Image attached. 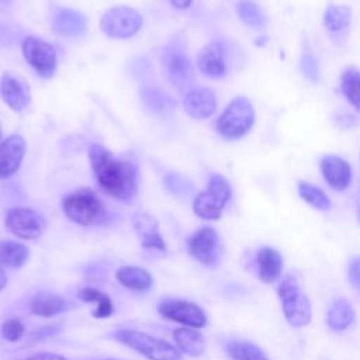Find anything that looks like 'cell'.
Returning a JSON list of instances; mask_svg holds the SVG:
<instances>
[{"label":"cell","instance_id":"obj_27","mask_svg":"<svg viewBox=\"0 0 360 360\" xmlns=\"http://www.w3.org/2000/svg\"><path fill=\"white\" fill-rule=\"evenodd\" d=\"M28 256L30 250L25 245L14 240L0 242V266L20 267L27 262Z\"/></svg>","mask_w":360,"mask_h":360},{"label":"cell","instance_id":"obj_6","mask_svg":"<svg viewBox=\"0 0 360 360\" xmlns=\"http://www.w3.org/2000/svg\"><path fill=\"white\" fill-rule=\"evenodd\" d=\"M231 195L232 187L229 181L221 174H214L208 181L207 190L201 191L194 198L193 211L202 219L215 221L221 217Z\"/></svg>","mask_w":360,"mask_h":360},{"label":"cell","instance_id":"obj_5","mask_svg":"<svg viewBox=\"0 0 360 360\" xmlns=\"http://www.w3.org/2000/svg\"><path fill=\"white\" fill-rule=\"evenodd\" d=\"M115 339L129 349L141 353L149 360H181V352L163 339L153 338L148 333L122 329L115 333Z\"/></svg>","mask_w":360,"mask_h":360},{"label":"cell","instance_id":"obj_22","mask_svg":"<svg viewBox=\"0 0 360 360\" xmlns=\"http://www.w3.org/2000/svg\"><path fill=\"white\" fill-rule=\"evenodd\" d=\"M69 308H70V304L65 298L55 294H48V292L37 294L31 301V312L44 318L62 314Z\"/></svg>","mask_w":360,"mask_h":360},{"label":"cell","instance_id":"obj_31","mask_svg":"<svg viewBox=\"0 0 360 360\" xmlns=\"http://www.w3.org/2000/svg\"><path fill=\"white\" fill-rule=\"evenodd\" d=\"M236 11H238V15L239 18L249 27H253V28H259V27H263L264 22H266V15L262 11V8L255 4L253 1H249V0H243V1H239L238 7H236Z\"/></svg>","mask_w":360,"mask_h":360},{"label":"cell","instance_id":"obj_18","mask_svg":"<svg viewBox=\"0 0 360 360\" xmlns=\"http://www.w3.org/2000/svg\"><path fill=\"white\" fill-rule=\"evenodd\" d=\"M132 225L141 239V245L145 249H155L160 252L166 250V243L159 233V224L156 218L146 212L136 214L132 218Z\"/></svg>","mask_w":360,"mask_h":360},{"label":"cell","instance_id":"obj_25","mask_svg":"<svg viewBox=\"0 0 360 360\" xmlns=\"http://www.w3.org/2000/svg\"><path fill=\"white\" fill-rule=\"evenodd\" d=\"M352 11L345 4H330L323 13V25L329 32L339 34L350 25Z\"/></svg>","mask_w":360,"mask_h":360},{"label":"cell","instance_id":"obj_4","mask_svg":"<svg viewBox=\"0 0 360 360\" xmlns=\"http://www.w3.org/2000/svg\"><path fill=\"white\" fill-rule=\"evenodd\" d=\"M255 122L252 103L243 97H235L225 107L217 120V131L225 139H239L245 136Z\"/></svg>","mask_w":360,"mask_h":360},{"label":"cell","instance_id":"obj_30","mask_svg":"<svg viewBox=\"0 0 360 360\" xmlns=\"http://www.w3.org/2000/svg\"><path fill=\"white\" fill-rule=\"evenodd\" d=\"M298 194L304 201H307L311 207H314L319 211H328L330 208V200L325 194V191L311 183L300 181L298 183Z\"/></svg>","mask_w":360,"mask_h":360},{"label":"cell","instance_id":"obj_19","mask_svg":"<svg viewBox=\"0 0 360 360\" xmlns=\"http://www.w3.org/2000/svg\"><path fill=\"white\" fill-rule=\"evenodd\" d=\"M51 25L55 32L68 37L80 35L86 28V18L76 10L58 7L52 11Z\"/></svg>","mask_w":360,"mask_h":360},{"label":"cell","instance_id":"obj_7","mask_svg":"<svg viewBox=\"0 0 360 360\" xmlns=\"http://www.w3.org/2000/svg\"><path fill=\"white\" fill-rule=\"evenodd\" d=\"M141 25L142 15L135 8L128 6L111 7L103 14L100 20L101 31L107 37L117 39H125L135 35Z\"/></svg>","mask_w":360,"mask_h":360},{"label":"cell","instance_id":"obj_37","mask_svg":"<svg viewBox=\"0 0 360 360\" xmlns=\"http://www.w3.org/2000/svg\"><path fill=\"white\" fill-rule=\"evenodd\" d=\"M7 284V276L4 273V270L0 267V290H3Z\"/></svg>","mask_w":360,"mask_h":360},{"label":"cell","instance_id":"obj_24","mask_svg":"<svg viewBox=\"0 0 360 360\" xmlns=\"http://www.w3.org/2000/svg\"><path fill=\"white\" fill-rule=\"evenodd\" d=\"M356 318L352 304L343 298L335 300L326 314V323L332 330L340 332L347 329Z\"/></svg>","mask_w":360,"mask_h":360},{"label":"cell","instance_id":"obj_2","mask_svg":"<svg viewBox=\"0 0 360 360\" xmlns=\"http://www.w3.org/2000/svg\"><path fill=\"white\" fill-rule=\"evenodd\" d=\"M62 208L72 222L83 226L103 225L108 218L105 207L90 188H82L68 194L63 198Z\"/></svg>","mask_w":360,"mask_h":360},{"label":"cell","instance_id":"obj_20","mask_svg":"<svg viewBox=\"0 0 360 360\" xmlns=\"http://www.w3.org/2000/svg\"><path fill=\"white\" fill-rule=\"evenodd\" d=\"M257 276L264 284H273L281 276L283 257L274 248L264 246L256 253Z\"/></svg>","mask_w":360,"mask_h":360},{"label":"cell","instance_id":"obj_23","mask_svg":"<svg viewBox=\"0 0 360 360\" xmlns=\"http://www.w3.org/2000/svg\"><path fill=\"white\" fill-rule=\"evenodd\" d=\"M115 278L125 288L135 290V291L148 290L153 283L152 276L145 269L136 267V266H122V267H120L115 271Z\"/></svg>","mask_w":360,"mask_h":360},{"label":"cell","instance_id":"obj_39","mask_svg":"<svg viewBox=\"0 0 360 360\" xmlns=\"http://www.w3.org/2000/svg\"><path fill=\"white\" fill-rule=\"evenodd\" d=\"M0 1H1V3H7L8 0H0Z\"/></svg>","mask_w":360,"mask_h":360},{"label":"cell","instance_id":"obj_28","mask_svg":"<svg viewBox=\"0 0 360 360\" xmlns=\"http://www.w3.org/2000/svg\"><path fill=\"white\" fill-rule=\"evenodd\" d=\"M226 353L232 360H269L259 346L245 340L228 342Z\"/></svg>","mask_w":360,"mask_h":360},{"label":"cell","instance_id":"obj_14","mask_svg":"<svg viewBox=\"0 0 360 360\" xmlns=\"http://www.w3.org/2000/svg\"><path fill=\"white\" fill-rule=\"evenodd\" d=\"M197 66L200 72L211 79H221L226 75L225 48L219 41L207 44L197 56Z\"/></svg>","mask_w":360,"mask_h":360},{"label":"cell","instance_id":"obj_33","mask_svg":"<svg viewBox=\"0 0 360 360\" xmlns=\"http://www.w3.org/2000/svg\"><path fill=\"white\" fill-rule=\"evenodd\" d=\"M25 328L20 319L11 318L1 325V336L8 342H17L24 336Z\"/></svg>","mask_w":360,"mask_h":360},{"label":"cell","instance_id":"obj_1","mask_svg":"<svg viewBox=\"0 0 360 360\" xmlns=\"http://www.w3.org/2000/svg\"><path fill=\"white\" fill-rule=\"evenodd\" d=\"M89 158L94 177L104 193L120 201H131L136 195L138 177L132 162L115 158L101 145H91Z\"/></svg>","mask_w":360,"mask_h":360},{"label":"cell","instance_id":"obj_32","mask_svg":"<svg viewBox=\"0 0 360 360\" xmlns=\"http://www.w3.org/2000/svg\"><path fill=\"white\" fill-rule=\"evenodd\" d=\"M301 72L311 82H318L319 80L318 62H316V58L312 55L311 51H305L301 56Z\"/></svg>","mask_w":360,"mask_h":360},{"label":"cell","instance_id":"obj_36","mask_svg":"<svg viewBox=\"0 0 360 360\" xmlns=\"http://www.w3.org/2000/svg\"><path fill=\"white\" fill-rule=\"evenodd\" d=\"M191 1H193V0H170V4H172L174 8L184 10V8H188V7H190Z\"/></svg>","mask_w":360,"mask_h":360},{"label":"cell","instance_id":"obj_34","mask_svg":"<svg viewBox=\"0 0 360 360\" xmlns=\"http://www.w3.org/2000/svg\"><path fill=\"white\" fill-rule=\"evenodd\" d=\"M347 277L353 288L360 292V256L353 257L347 267Z\"/></svg>","mask_w":360,"mask_h":360},{"label":"cell","instance_id":"obj_12","mask_svg":"<svg viewBox=\"0 0 360 360\" xmlns=\"http://www.w3.org/2000/svg\"><path fill=\"white\" fill-rule=\"evenodd\" d=\"M163 66L169 82L179 90L190 86L194 80V70L190 59L177 48L165 51Z\"/></svg>","mask_w":360,"mask_h":360},{"label":"cell","instance_id":"obj_9","mask_svg":"<svg viewBox=\"0 0 360 360\" xmlns=\"http://www.w3.org/2000/svg\"><path fill=\"white\" fill-rule=\"evenodd\" d=\"M22 55L27 63L44 79L53 76L56 70V51L42 38L27 37L22 41Z\"/></svg>","mask_w":360,"mask_h":360},{"label":"cell","instance_id":"obj_10","mask_svg":"<svg viewBox=\"0 0 360 360\" xmlns=\"http://www.w3.org/2000/svg\"><path fill=\"white\" fill-rule=\"evenodd\" d=\"M188 253L201 264L214 266L221 259V240L218 232L211 226H204L195 231L187 239Z\"/></svg>","mask_w":360,"mask_h":360},{"label":"cell","instance_id":"obj_8","mask_svg":"<svg viewBox=\"0 0 360 360\" xmlns=\"http://www.w3.org/2000/svg\"><path fill=\"white\" fill-rule=\"evenodd\" d=\"M4 224L11 233L27 240L38 239L46 228L45 218L30 207H14L8 210Z\"/></svg>","mask_w":360,"mask_h":360},{"label":"cell","instance_id":"obj_35","mask_svg":"<svg viewBox=\"0 0 360 360\" xmlns=\"http://www.w3.org/2000/svg\"><path fill=\"white\" fill-rule=\"evenodd\" d=\"M27 360H68V359L63 357L62 354L49 353V352H42V353H37V354L28 357Z\"/></svg>","mask_w":360,"mask_h":360},{"label":"cell","instance_id":"obj_3","mask_svg":"<svg viewBox=\"0 0 360 360\" xmlns=\"http://www.w3.org/2000/svg\"><path fill=\"white\" fill-rule=\"evenodd\" d=\"M283 314L291 326L301 328L311 322V302L291 274L283 277L277 287Z\"/></svg>","mask_w":360,"mask_h":360},{"label":"cell","instance_id":"obj_11","mask_svg":"<svg viewBox=\"0 0 360 360\" xmlns=\"http://www.w3.org/2000/svg\"><path fill=\"white\" fill-rule=\"evenodd\" d=\"M159 314L173 322L190 326L194 329L207 325L205 312L194 302L183 300H167L159 305Z\"/></svg>","mask_w":360,"mask_h":360},{"label":"cell","instance_id":"obj_29","mask_svg":"<svg viewBox=\"0 0 360 360\" xmlns=\"http://www.w3.org/2000/svg\"><path fill=\"white\" fill-rule=\"evenodd\" d=\"M340 89L346 100L360 111V70L347 69L342 73Z\"/></svg>","mask_w":360,"mask_h":360},{"label":"cell","instance_id":"obj_38","mask_svg":"<svg viewBox=\"0 0 360 360\" xmlns=\"http://www.w3.org/2000/svg\"><path fill=\"white\" fill-rule=\"evenodd\" d=\"M357 219L360 224V188H359V197H357Z\"/></svg>","mask_w":360,"mask_h":360},{"label":"cell","instance_id":"obj_21","mask_svg":"<svg viewBox=\"0 0 360 360\" xmlns=\"http://www.w3.org/2000/svg\"><path fill=\"white\" fill-rule=\"evenodd\" d=\"M177 349L191 357H198L205 352V339L194 328H177L173 330Z\"/></svg>","mask_w":360,"mask_h":360},{"label":"cell","instance_id":"obj_15","mask_svg":"<svg viewBox=\"0 0 360 360\" xmlns=\"http://www.w3.org/2000/svg\"><path fill=\"white\" fill-rule=\"evenodd\" d=\"M319 167L325 181L333 190L343 191L349 187L352 181V167L345 159L336 155H326L321 159Z\"/></svg>","mask_w":360,"mask_h":360},{"label":"cell","instance_id":"obj_17","mask_svg":"<svg viewBox=\"0 0 360 360\" xmlns=\"http://www.w3.org/2000/svg\"><path fill=\"white\" fill-rule=\"evenodd\" d=\"M183 108L190 117L195 120H205L212 115L217 108L215 93L208 87L193 89L184 96Z\"/></svg>","mask_w":360,"mask_h":360},{"label":"cell","instance_id":"obj_40","mask_svg":"<svg viewBox=\"0 0 360 360\" xmlns=\"http://www.w3.org/2000/svg\"><path fill=\"white\" fill-rule=\"evenodd\" d=\"M0 139H1V128H0Z\"/></svg>","mask_w":360,"mask_h":360},{"label":"cell","instance_id":"obj_16","mask_svg":"<svg viewBox=\"0 0 360 360\" xmlns=\"http://www.w3.org/2000/svg\"><path fill=\"white\" fill-rule=\"evenodd\" d=\"M0 96L13 111H21L30 103V89L27 83L11 72L4 73L0 80Z\"/></svg>","mask_w":360,"mask_h":360},{"label":"cell","instance_id":"obj_26","mask_svg":"<svg viewBox=\"0 0 360 360\" xmlns=\"http://www.w3.org/2000/svg\"><path fill=\"white\" fill-rule=\"evenodd\" d=\"M77 297H79L80 301L96 302L97 304L96 309L93 311L94 318H100V319L101 318H108L114 312V304H112L111 298L107 294L101 292L100 290H96V288H91V287L82 288V290H79Z\"/></svg>","mask_w":360,"mask_h":360},{"label":"cell","instance_id":"obj_13","mask_svg":"<svg viewBox=\"0 0 360 360\" xmlns=\"http://www.w3.org/2000/svg\"><path fill=\"white\" fill-rule=\"evenodd\" d=\"M25 139L21 135H10L0 143V180L13 176L21 166L25 155Z\"/></svg>","mask_w":360,"mask_h":360}]
</instances>
